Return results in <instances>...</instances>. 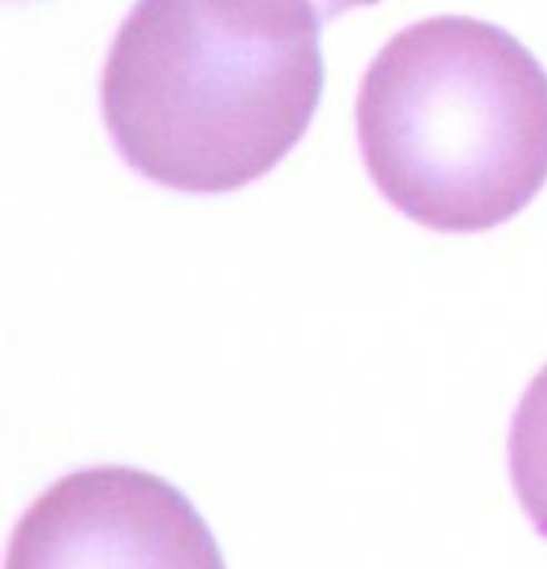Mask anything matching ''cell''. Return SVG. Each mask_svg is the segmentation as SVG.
<instances>
[{
    "label": "cell",
    "mask_w": 547,
    "mask_h": 569,
    "mask_svg": "<svg viewBox=\"0 0 547 569\" xmlns=\"http://www.w3.org/2000/svg\"><path fill=\"white\" fill-rule=\"evenodd\" d=\"M314 0H138L103 71V119L131 170L231 192L301 141L324 87Z\"/></svg>",
    "instance_id": "1"
},
{
    "label": "cell",
    "mask_w": 547,
    "mask_h": 569,
    "mask_svg": "<svg viewBox=\"0 0 547 569\" xmlns=\"http://www.w3.org/2000/svg\"><path fill=\"white\" fill-rule=\"evenodd\" d=\"M356 126L381 196L436 231L496 228L547 180L545 68L484 20L397 32L365 71Z\"/></svg>",
    "instance_id": "2"
},
{
    "label": "cell",
    "mask_w": 547,
    "mask_h": 569,
    "mask_svg": "<svg viewBox=\"0 0 547 569\" xmlns=\"http://www.w3.org/2000/svg\"><path fill=\"white\" fill-rule=\"evenodd\" d=\"M3 569H225L177 487L131 467H87L20 518Z\"/></svg>",
    "instance_id": "3"
},
{
    "label": "cell",
    "mask_w": 547,
    "mask_h": 569,
    "mask_svg": "<svg viewBox=\"0 0 547 569\" xmlns=\"http://www.w3.org/2000/svg\"><path fill=\"white\" fill-rule=\"evenodd\" d=\"M509 477L528 521L547 538V365L528 385L513 416Z\"/></svg>",
    "instance_id": "4"
},
{
    "label": "cell",
    "mask_w": 547,
    "mask_h": 569,
    "mask_svg": "<svg viewBox=\"0 0 547 569\" xmlns=\"http://www.w3.org/2000/svg\"><path fill=\"white\" fill-rule=\"evenodd\" d=\"M371 3H378V0H314V7L320 10L324 20H334V17L352 10V7H371Z\"/></svg>",
    "instance_id": "5"
}]
</instances>
